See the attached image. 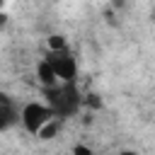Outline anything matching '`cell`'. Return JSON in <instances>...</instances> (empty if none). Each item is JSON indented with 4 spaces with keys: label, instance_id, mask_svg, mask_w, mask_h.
Masks as SVG:
<instances>
[{
    "label": "cell",
    "instance_id": "7",
    "mask_svg": "<svg viewBox=\"0 0 155 155\" xmlns=\"http://www.w3.org/2000/svg\"><path fill=\"white\" fill-rule=\"evenodd\" d=\"M119 155H138V153H131V150H126V153H119Z\"/></svg>",
    "mask_w": 155,
    "mask_h": 155
},
{
    "label": "cell",
    "instance_id": "6",
    "mask_svg": "<svg viewBox=\"0 0 155 155\" xmlns=\"http://www.w3.org/2000/svg\"><path fill=\"white\" fill-rule=\"evenodd\" d=\"M65 46H68V44H65L63 36H58V34L48 36V51H53V48H65Z\"/></svg>",
    "mask_w": 155,
    "mask_h": 155
},
{
    "label": "cell",
    "instance_id": "2",
    "mask_svg": "<svg viewBox=\"0 0 155 155\" xmlns=\"http://www.w3.org/2000/svg\"><path fill=\"white\" fill-rule=\"evenodd\" d=\"M51 119H58L56 114H53V109L46 104V102H24L22 107H19V119H17V124H22V128L27 131V133H31V136H36Z\"/></svg>",
    "mask_w": 155,
    "mask_h": 155
},
{
    "label": "cell",
    "instance_id": "5",
    "mask_svg": "<svg viewBox=\"0 0 155 155\" xmlns=\"http://www.w3.org/2000/svg\"><path fill=\"white\" fill-rule=\"evenodd\" d=\"M36 78H39L41 87H51V85L58 82V78L53 75V70H51V65H48L46 61H41V63L36 65Z\"/></svg>",
    "mask_w": 155,
    "mask_h": 155
},
{
    "label": "cell",
    "instance_id": "3",
    "mask_svg": "<svg viewBox=\"0 0 155 155\" xmlns=\"http://www.w3.org/2000/svg\"><path fill=\"white\" fill-rule=\"evenodd\" d=\"M44 61L51 65V70H53V75L58 78V82H70V80H75V75H78V58L73 56V51H70L68 46H65V48H53V51H48Z\"/></svg>",
    "mask_w": 155,
    "mask_h": 155
},
{
    "label": "cell",
    "instance_id": "4",
    "mask_svg": "<svg viewBox=\"0 0 155 155\" xmlns=\"http://www.w3.org/2000/svg\"><path fill=\"white\" fill-rule=\"evenodd\" d=\"M17 119H19V107H17V102H15L10 94L0 92V131L12 128V126L17 124Z\"/></svg>",
    "mask_w": 155,
    "mask_h": 155
},
{
    "label": "cell",
    "instance_id": "1",
    "mask_svg": "<svg viewBox=\"0 0 155 155\" xmlns=\"http://www.w3.org/2000/svg\"><path fill=\"white\" fill-rule=\"evenodd\" d=\"M44 92H46V104L53 109V114L58 119L75 114L78 107H80V92L75 87V80H70V82H56L51 87H44Z\"/></svg>",
    "mask_w": 155,
    "mask_h": 155
}]
</instances>
